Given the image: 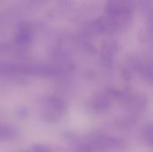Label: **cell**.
I'll return each mask as SVG.
<instances>
[{
  "mask_svg": "<svg viewBox=\"0 0 153 152\" xmlns=\"http://www.w3.org/2000/svg\"><path fill=\"white\" fill-rule=\"evenodd\" d=\"M91 142L99 152L120 151L126 148V142L117 137L98 134L89 137Z\"/></svg>",
  "mask_w": 153,
  "mask_h": 152,
  "instance_id": "obj_1",
  "label": "cell"
},
{
  "mask_svg": "<svg viewBox=\"0 0 153 152\" xmlns=\"http://www.w3.org/2000/svg\"><path fill=\"white\" fill-rule=\"evenodd\" d=\"M20 137V132L13 126L10 125H2L0 132V139L2 141H15Z\"/></svg>",
  "mask_w": 153,
  "mask_h": 152,
  "instance_id": "obj_2",
  "label": "cell"
},
{
  "mask_svg": "<svg viewBox=\"0 0 153 152\" xmlns=\"http://www.w3.org/2000/svg\"><path fill=\"white\" fill-rule=\"evenodd\" d=\"M143 140L146 144L153 148V125L146 127L143 132Z\"/></svg>",
  "mask_w": 153,
  "mask_h": 152,
  "instance_id": "obj_3",
  "label": "cell"
},
{
  "mask_svg": "<svg viewBox=\"0 0 153 152\" xmlns=\"http://www.w3.org/2000/svg\"><path fill=\"white\" fill-rule=\"evenodd\" d=\"M31 150L34 152H56V151L47 145V144H41V143H35L31 146Z\"/></svg>",
  "mask_w": 153,
  "mask_h": 152,
  "instance_id": "obj_4",
  "label": "cell"
},
{
  "mask_svg": "<svg viewBox=\"0 0 153 152\" xmlns=\"http://www.w3.org/2000/svg\"><path fill=\"white\" fill-rule=\"evenodd\" d=\"M16 152H34L32 150H30V151H16Z\"/></svg>",
  "mask_w": 153,
  "mask_h": 152,
  "instance_id": "obj_5",
  "label": "cell"
}]
</instances>
